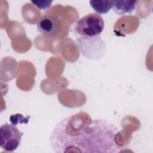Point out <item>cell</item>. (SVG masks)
<instances>
[{"label":"cell","instance_id":"6da1fadb","mask_svg":"<svg viewBox=\"0 0 153 153\" xmlns=\"http://www.w3.org/2000/svg\"><path fill=\"white\" fill-rule=\"evenodd\" d=\"M118 128L103 119L93 120L80 111L65 117L54 127L50 137L52 149L57 153H114L120 151Z\"/></svg>","mask_w":153,"mask_h":153},{"label":"cell","instance_id":"8992f818","mask_svg":"<svg viewBox=\"0 0 153 153\" xmlns=\"http://www.w3.org/2000/svg\"><path fill=\"white\" fill-rule=\"evenodd\" d=\"M90 7L97 14H104L109 11L112 8L113 1H89Z\"/></svg>","mask_w":153,"mask_h":153},{"label":"cell","instance_id":"5b68a950","mask_svg":"<svg viewBox=\"0 0 153 153\" xmlns=\"http://www.w3.org/2000/svg\"><path fill=\"white\" fill-rule=\"evenodd\" d=\"M138 1L135 0H118L113 1L112 9L119 15L131 13L136 7Z\"/></svg>","mask_w":153,"mask_h":153},{"label":"cell","instance_id":"277c9868","mask_svg":"<svg viewBox=\"0 0 153 153\" xmlns=\"http://www.w3.org/2000/svg\"><path fill=\"white\" fill-rule=\"evenodd\" d=\"M38 30L48 38L57 36L61 30V22L56 16L44 15L36 23Z\"/></svg>","mask_w":153,"mask_h":153},{"label":"cell","instance_id":"3957f363","mask_svg":"<svg viewBox=\"0 0 153 153\" xmlns=\"http://www.w3.org/2000/svg\"><path fill=\"white\" fill-rule=\"evenodd\" d=\"M23 133L15 125L5 123L0 128V146L7 152L15 151L20 145Z\"/></svg>","mask_w":153,"mask_h":153},{"label":"cell","instance_id":"ba28073f","mask_svg":"<svg viewBox=\"0 0 153 153\" xmlns=\"http://www.w3.org/2000/svg\"><path fill=\"white\" fill-rule=\"evenodd\" d=\"M53 1H31L32 3L37 8L40 10H46L51 6Z\"/></svg>","mask_w":153,"mask_h":153},{"label":"cell","instance_id":"52a82bcc","mask_svg":"<svg viewBox=\"0 0 153 153\" xmlns=\"http://www.w3.org/2000/svg\"><path fill=\"white\" fill-rule=\"evenodd\" d=\"M30 118V117H27L26 118L23 117V115L20 114H17L15 115H13L10 117V120L11 123L13 125H17V124L19 123H27Z\"/></svg>","mask_w":153,"mask_h":153},{"label":"cell","instance_id":"7a4b0ae2","mask_svg":"<svg viewBox=\"0 0 153 153\" xmlns=\"http://www.w3.org/2000/svg\"><path fill=\"white\" fill-rule=\"evenodd\" d=\"M104 26V20L100 15L90 13L78 20L75 30L79 35L93 37L99 36L102 32Z\"/></svg>","mask_w":153,"mask_h":153}]
</instances>
